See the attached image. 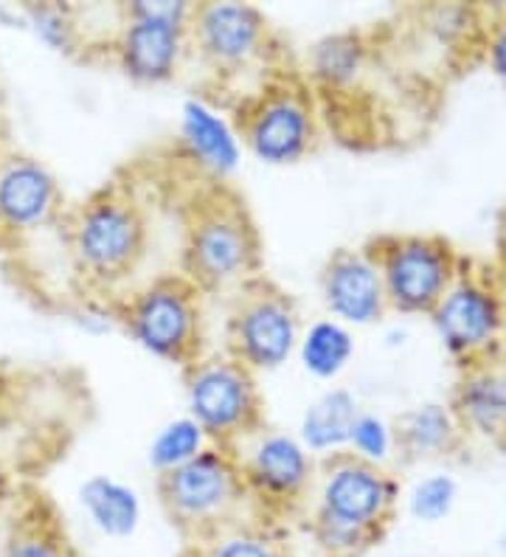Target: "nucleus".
<instances>
[{
	"label": "nucleus",
	"instance_id": "f257e3e1",
	"mask_svg": "<svg viewBox=\"0 0 506 557\" xmlns=\"http://www.w3.org/2000/svg\"><path fill=\"white\" fill-rule=\"evenodd\" d=\"M60 232L71 271L90 299H115L149 248L147 209L124 184H104L67 206Z\"/></svg>",
	"mask_w": 506,
	"mask_h": 557
},
{
	"label": "nucleus",
	"instance_id": "f03ea898",
	"mask_svg": "<svg viewBox=\"0 0 506 557\" xmlns=\"http://www.w3.org/2000/svg\"><path fill=\"white\" fill-rule=\"evenodd\" d=\"M399 482L385 468L351 454L318 459L310 504V535L324 557H358L392 518Z\"/></svg>",
	"mask_w": 506,
	"mask_h": 557
},
{
	"label": "nucleus",
	"instance_id": "7ed1b4c3",
	"mask_svg": "<svg viewBox=\"0 0 506 557\" xmlns=\"http://www.w3.org/2000/svg\"><path fill=\"white\" fill-rule=\"evenodd\" d=\"M181 273L202 296H234L262 276V237L229 184L206 186L186 206Z\"/></svg>",
	"mask_w": 506,
	"mask_h": 557
},
{
	"label": "nucleus",
	"instance_id": "20e7f679",
	"mask_svg": "<svg viewBox=\"0 0 506 557\" xmlns=\"http://www.w3.org/2000/svg\"><path fill=\"white\" fill-rule=\"evenodd\" d=\"M243 150L268 166H293L321 141V110L312 85L298 74H268L236 108Z\"/></svg>",
	"mask_w": 506,
	"mask_h": 557
},
{
	"label": "nucleus",
	"instance_id": "39448f33",
	"mask_svg": "<svg viewBox=\"0 0 506 557\" xmlns=\"http://www.w3.org/2000/svg\"><path fill=\"white\" fill-rule=\"evenodd\" d=\"M115 326L152 358L189 367L206 355L202 293L183 273H161L113 299Z\"/></svg>",
	"mask_w": 506,
	"mask_h": 557
},
{
	"label": "nucleus",
	"instance_id": "423d86ee",
	"mask_svg": "<svg viewBox=\"0 0 506 557\" xmlns=\"http://www.w3.org/2000/svg\"><path fill=\"white\" fill-rule=\"evenodd\" d=\"M156 487L172 527L189 541L243 518H257L234 454L223 445H209L192 462L161 473Z\"/></svg>",
	"mask_w": 506,
	"mask_h": 557
},
{
	"label": "nucleus",
	"instance_id": "0eeeda50",
	"mask_svg": "<svg viewBox=\"0 0 506 557\" xmlns=\"http://www.w3.org/2000/svg\"><path fill=\"white\" fill-rule=\"evenodd\" d=\"M186 414L206 431L211 445L234 448L264 425L259 374L225 352H206L183 367Z\"/></svg>",
	"mask_w": 506,
	"mask_h": 557
},
{
	"label": "nucleus",
	"instance_id": "6e6552de",
	"mask_svg": "<svg viewBox=\"0 0 506 557\" xmlns=\"http://www.w3.org/2000/svg\"><path fill=\"white\" fill-rule=\"evenodd\" d=\"M195 3L186 0H135L119 9L110 54L127 79L163 85L181 74L189 51Z\"/></svg>",
	"mask_w": 506,
	"mask_h": 557
},
{
	"label": "nucleus",
	"instance_id": "1a4fd4ad",
	"mask_svg": "<svg viewBox=\"0 0 506 557\" xmlns=\"http://www.w3.org/2000/svg\"><path fill=\"white\" fill-rule=\"evenodd\" d=\"M301 330V310L291 293L273 278L257 276L231 296L223 352L254 374L276 372L296 358Z\"/></svg>",
	"mask_w": 506,
	"mask_h": 557
},
{
	"label": "nucleus",
	"instance_id": "9d476101",
	"mask_svg": "<svg viewBox=\"0 0 506 557\" xmlns=\"http://www.w3.org/2000/svg\"><path fill=\"white\" fill-rule=\"evenodd\" d=\"M243 476L245 493L257 518H282L307 510L318 459L304 448L296 434L282 429H262L231 448Z\"/></svg>",
	"mask_w": 506,
	"mask_h": 557
},
{
	"label": "nucleus",
	"instance_id": "9b49d317",
	"mask_svg": "<svg viewBox=\"0 0 506 557\" xmlns=\"http://www.w3.org/2000/svg\"><path fill=\"white\" fill-rule=\"evenodd\" d=\"M366 248L383 276L388 310L408 315L431 313L465 265L447 239L431 234H392Z\"/></svg>",
	"mask_w": 506,
	"mask_h": 557
},
{
	"label": "nucleus",
	"instance_id": "f8f14e48",
	"mask_svg": "<svg viewBox=\"0 0 506 557\" xmlns=\"http://www.w3.org/2000/svg\"><path fill=\"white\" fill-rule=\"evenodd\" d=\"M273 28L262 9L234 0L195 3L189 23V51L217 76L234 79L268 65L273 57Z\"/></svg>",
	"mask_w": 506,
	"mask_h": 557
},
{
	"label": "nucleus",
	"instance_id": "ddd939ff",
	"mask_svg": "<svg viewBox=\"0 0 506 557\" xmlns=\"http://www.w3.org/2000/svg\"><path fill=\"white\" fill-rule=\"evenodd\" d=\"M433 330L442 347L461 367H476L493 358L504 333V296L495 276L476 273L470 265H461L459 276L431 310Z\"/></svg>",
	"mask_w": 506,
	"mask_h": 557
},
{
	"label": "nucleus",
	"instance_id": "4468645a",
	"mask_svg": "<svg viewBox=\"0 0 506 557\" xmlns=\"http://www.w3.org/2000/svg\"><path fill=\"white\" fill-rule=\"evenodd\" d=\"M65 195L40 158L0 144V251H21L48 228H60Z\"/></svg>",
	"mask_w": 506,
	"mask_h": 557
},
{
	"label": "nucleus",
	"instance_id": "2eb2a0df",
	"mask_svg": "<svg viewBox=\"0 0 506 557\" xmlns=\"http://www.w3.org/2000/svg\"><path fill=\"white\" fill-rule=\"evenodd\" d=\"M318 293L330 319L346 326H369L388 310L380 268L369 248H337L318 273Z\"/></svg>",
	"mask_w": 506,
	"mask_h": 557
},
{
	"label": "nucleus",
	"instance_id": "dca6fc26",
	"mask_svg": "<svg viewBox=\"0 0 506 557\" xmlns=\"http://www.w3.org/2000/svg\"><path fill=\"white\" fill-rule=\"evenodd\" d=\"M181 147L211 184H225L239 170L245 152L234 122L197 96L181 108Z\"/></svg>",
	"mask_w": 506,
	"mask_h": 557
},
{
	"label": "nucleus",
	"instance_id": "f3484780",
	"mask_svg": "<svg viewBox=\"0 0 506 557\" xmlns=\"http://www.w3.org/2000/svg\"><path fill=\"white\" fill-rule=\"evenodd\" d=\"M451 411L461 431L506 445V369L490 360L467 367L453 395Z\"/></svg>",
	"mask_w": 506,
	"mask_h": 557
},
{
	"label": "nucleus",
	"instance_id": "a211bd4d",
	"mask_svg": "<svg viewBox=\"0 0 506 557\" xmlns=\"http://www.w3.org/2000/svg\"><path fill=\"white\" fill-rule=\"evenodd\" d=\"M0 557H79L60 512L40 493H26L14 510Z\"/></svg>",
	"mask_w": 506,
	"mask_h": 557
},
{
	"label": "nucleus",
	"instance_id": "6ab92c4d",
	"mask_svg": "<svg viewBox=\"0 0 506 557\" xmlns=\"http://www.w3.org/2000/svg\"><path fill=\"white\" fill-rule=\"evenodd\" d=\"M360 403L349 388H326L304 408L296 436L316 459L344 454L351 422L358 420Z\"/></svg>",
	"mask_w": 506,
	"mask_h": 557
},
{
	"label": "nucleus",
	"instance_id": "aec40b11",
	"mask_svg": "<svg viewBox=\"0 0 506 557\" xmlns=\"http://www.w3.org/2000/svg\"><path fill=\"white\" fill-rule=\"evenodd\" d=\"M79 504L88 521L94 523V530H99L104 537L124 541L141 527L144 504L138 490L108 473H96L82 482Z\"/></svg>",
	"mask_w": 506,
	"mask_h": 557
},
{
	"label": "nucleus",
	"instance_id": "412c9836",
	"mask_svg": "<svg viewBox=\"0 0 506 557\" xmlns=\"http://www.w3.org/2000/svg\"><path fill=\"white\" fill-rule=\"evenodd\" d=\"M296 358L301 369L316 381H335L346 372L355 358V335L351 326L335 319H318L304 324L298 338Z\"/></svg>",
	"mask_w": 506,
	"mask_h": 557
},
{
	"label": "nucleus",
	"instance_id": "4be33fe9",
	"mask_svg": "<svg viewBox=\"0 0 506 557\" xmlns=\"http://www.w3.org/2000/svg\"><path fill=\"white\" fill-rule=\"evenodd\" d=\"M394 436H397V448H403L414 459H425V456H442L453 450L461 429L451 408L442 403H425L399 420Z\"/></svg>",
	"mask_w": 506,
	"mask_h": 557
},
{
	"label": "nucleus",
	"instance_id": "5701e85b",
	"mask_svg": "<svg viewBox=\"0 0 506 557\" xmlns=\"http://www.w3.org/2000/svg\"><path fill=\"white\" fill-rule=\"evenodd\" d=\"M192 557H287V549L259 518H243L189 541Z\"/></svg>",
	"mask_w": 506,
	"mask_h": 557
},
{
	"label": "nucleus",
	"instance_id": "b1692460",
	"mask_svg": "<svg viewBox=\"0 0 506 557\" xmlns=\"http://www.w3.org/2000/svg\"><path fill=\"white\" fill-rule=\"evenodd\" d=\"M366 65V46L358 35L341 32L318 40L310 51V79L324 90H344Z\"/></svg>",
	"mask_w": 506,
	"mask_h": 557
},
{
	"label": "nucleus",
	"instance_id": "393cba45",
	"mask_svg": "<svg viewBox=\"0 0 506 557\" xmlns=\"http://www.w3.org/2000/svg\"><path fill=\"white\" fill-rule=\"evenodd\" d=\"M209 445L211 442L209 436H206V431H202L189 414L175 417V420L163 422L161 429L156 431V436H152V442H149V468L161 476V473H169V470L192 462V459H195L197 454H202Z\"/></svg>",
	"mask_w": 506,
	"mask_h": 557
},
{
	"label": "nucleus",
	"instance_id": "a878e982",
	"mask_svg": "<svg viewBox=\"0 0 506 557\" xmlns=\"http://www.w3.org/2000/svg\"><path fill=\"white\" fill-rule=\"evenodd\" d=\"M21 17L26 21V26L32 28L34 35L40 37V40L51 48V51L76 54L82 48V26L74 7L54 3V0H46V3H26V7H21Z\"/></svg>",
	"mask_w": 506,
	"mask_h": 557
},
{
	"label": "nucleus",
	"instance_id": "bb28decb",
	"mask_svg": "<svg viewBox=\"0 0 506 557\" xmlns=\"http://www.w3.org/2000/svg\"><path fill=\"white\" fill-rule=\"evenodd\" d=\"M394 448H397V436H394L392 422H385L380 414L360 411L358 420L351 422L346 454L358 456V459L369 465H378V468H385Z\"/></svg>",
	"mask_w": 506,
	"mask_h": 557
},
{
	"label": "nucleus",
	"instance_id": "cd10ccee",
	"mask_svg": "<svg viewBox=\"0 0 506 557\" xmlns=\"http://www.w3.org/2000/svg\"><path fill=\"white\" fill-rule=\"evenodd\" d=\"M459 496V487L447 473H433V476L422 479L408 496V510L414 518L425 523H436L445 516H451L453 504Z\"/></svg>",
	"mask_w": 506,
	"mask_h": 557
},
{
	"label": "nucleus",
	"instance_id": "c85d7f7f",
	"mask_svg": "<svg viewBox=\"0 0 506 557\" xmlns=\"http://www.w3.org/2000/svg\"><path fill=\"white\" fill-rule=\"evenodd\" d=\"M486 51H490V65H493V71L506 82V21L493 28Z\"/></svg>",
	"mask_w": 506,
	"mask_h": 557
},
{
	"label": "nucleus",
	"instance_id": "c756f323",
	"mask_svg": "<svg viewBox=\"0 0 506 557\" xmlns=\"http://www.w3.org/2000/svg\"><path fill=\"white\" fill-rule=\"evenodd\" d=\"M9 496H12V476H9V470L0 462V510L9 502Z\"/></svg>",
	"mask_w": 506,
	"mask_h": 557
},
{
	"label": "nucleus",
	"instance_id": "7c9ffc66",
	"mask_svg": "<svg viewBox=\"0 0 506 557\" xmlns=\"http://www.w3.org/2000/svg\"><path fill=\"white\" fill-rule=\"evenodd\" d=\"M501 265H504L506 273V223L501 225Z\"/></svg>",
	"mask_w": 506,
	"mask_h": 557
},
{
	"label": "nucleus",
	"instance_id": "2f4dec72",
	"mask_svg": "<svg viewBox=\"0 0 506 557\" xmlns=\"http://www.w3.org/2000/svg\"><path fill=\"white\" fill-rule=\"evenodd\" d=\"M0 144H3V136H0Z\"/></svg>",
	"mask_w": 506,
	"mask_h": 557
}]
</instances>
